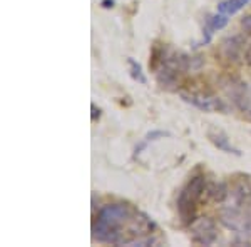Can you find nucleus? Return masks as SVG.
<instances>
[{"mask_svg": "<svg viewBox=\"0 0 251 247\" xmlns=\"http://www.w3.org/2000/svg\"><path fill=\"white\" fill-rule=\"evenodd\" d=\"M220 222L240 236H251V216L243 212L240 207L221 209Z\"/></svg>", "mask_w": 251, "mask_h": 247, "instance_id": "3", "label": "nucleus"}, {"mask_svg": "<svg viewBox=\"0 0 251 247\" xmlns=\"http://www.w3.org/2000/svg\"><path fill=\"white\" fill-rule=\"evenodd\" d=\"M92 230L99 242L131 246L136 239L149 236L154 230V222L129 204H109L99 210Z\"/></svg>", "mask_w": 251, "mask_h": 247, "instance_id": "1", "label": "nucleus"}, {"mask_svg": "<svg viewBox=\"0 0 251 247\" xmlns=\"http://www.w3.org/2000/svg\"><path fill=\"white\" fill-rule=\"evenodd\" d=\"M181 97H183L188 104H191L194 107L201 109V111H204V112H226L228 111V107H226L221 99H216V97H211V95L184 94V92H181Z\"/></svg>", "mask_w": 251, "mask_h": 247, "instance_id": "5", "label": "nucleus"}, {"mask_svg": "<svg viewBox=\"0 0 251 247\" xmlns=\"http://www.w3.org/2000/svg\"><path fill=\"white\" fill-rule=\"evenodd\" d=\"M206 194H208L213 201L223 202L228 197V189H226L225 184H211L209 187H206Z\"/></svg>", "mask_w": 251, "mask_h": 247, "instance_id": "11", "label": "nucleus"}, {"mask_svg": "<svg viewBox=\"0 0 251 247\" xmlns=\"http://www.w3.org/2000/svg\"><path fill=\"white\" fill-rule=\"evenodd\" d=\"M228 23V15L226 14H216V15H209L208 19H206V25H208V29H206V34H208V37L206 39H211V34H213V30H216V29H223V27Z\"/></svg>", "mask_w": 251, "mask_h": 247, "instance_id": "9", "label": "nucleus"}, {"mask_svg": "<svg viewBox=\"0 0 251 247\" xmlns=\"http://www.w3.org/2000/svg\"><path fill=\"white\" fill-rule=\"evenodd\" d=\"M102 7L109 9V7H114V0H102Z\"/></svg>", "mask_w": 251, "mask_h": 247, "instance_id": "16", "label": "nucleus"}, {"mask_svg": "<svg viewBox=\"0 0 251 247\" xmlns=\"http://www.w3.org/2000/svg\"><path fill=\"white\" fill-rule=\"evenodd\" d=\"M91 107H92V120H96V115L99 117V109H96V105H94V104H92Z\"/></svg>", "mask_w": 251, "mask_h": 247, "instance_id": "17", "label": "nucleus"}, {"mask_svg": "<svg viewBox=\"0 0 251 247\" xmlns=\"http://www.w3.org/2000/svg\"><path fill=\"white\" fill-rule=\"evenodd\" d=\"M206 192V179L203 176H196L188 182V185L181 190L179 199H177V210L184 224H191L194 221V210L196 204L203 199Z\"/></svg>", "mask_w": 251, "mask_h": 247, "instance_id": "2", "label": "nucleus"}, {"mask_svg": "<svg viewBox=\"0 0 251 247\" xmlns=\"http://www.w3.org/2000/svg\"><path fill=\"white\" fill-rule=\"evenodd\" d=\"M168 135H169V134H168V132H164V131H152L151 134H148V135H146V139L136 147V156H139L141 151H143V149H144L149 142H154V140L161 139V137H168Z\"/></svg>", "mask_w": 251, "mask_h": 247, "instance_id": "13", "label": "nucleus"}, {"mask_svg": "<svg viewBox=\"0 0 251 247\" xmlns=\"http://www.w3.org/2000/svg\"><path fill=\"white\" fill-rule=\"evenodd\" d=\"M233 197L236 199L238 205H246L251 202V187L246 180H240L236 185L233 187Z\"/></svg>", "mask_w": 251, "mask_h": 247, "instance_id": "8", "label": "nucleus"}, {"mask_svg": "<svg viewBox=\"0 0 251 247\" xmlns=\"http://www.w3.org/2000/svg\"><path fill=\"white\" fill-rule=\"evenodd\" d=\"M248 2L250 0H223L220 5H218V10H220L221 14L233 15V14H236L238 10H241Z\"/></svg>", "mask_w": 251, "mask_h": 247, "instance_id": "10", "label": "nucleus"}, {"mask_svg": "<svg viewBox=\"0 0 251 247\" xmlns=\"http://www.w3.org/2000/svg\"><path fill=\"white\" fill-rule=\"evenodd\" d=\"M189 229H191V236L193 241L198 242V244L203 246H209L216 241L218 234H216V224H214L213 219L209 217H198L189 224Z\"/></svg>", "mask_w": 251, "mask_h": 247, "instance_id": "4", "label": "nucleus"}, {"mask_svg": "<svg viewBox=\"0 0 251 247\" xmlns=\"http://www.w3.org/2000/svg\"><path fill=\"white\" fill-rule=\"evenodd\" d=\"M245 59H246V62L251 66V45L246 48V52H245Z\"/></svg>", "mask_w": 251, "mask_h": 247, "instance_id": "15", "label": "nucleus"}, {"mask_svg": "<svg viewBox=\"0 0 251 247\" xmlns=\"http://www.w3.org/2000/svg\"><path fill=\"white\" fill-rule=\"evenodd\" d=\"M208 139L216 145L220 151L226 152V154H234V156H241L240 149H236L234 145L229 142V139L221 131H214V129H209L208 131Z\"/></svg>", "mask_w": 251, "mask_h": 247, "instance_id": "7", "label": "nucleus"}, {"mask_svg": "<svg viewBox=\"0 0 251 247\" xmlns=\"http://www.w3.org/2000/svg\"><path fill=\"white\" fill-rule=\"evenodd\" d=\"M243 48H245V42L241 37H229L225 39L221 44V55L228 62H238L243 55Z\"/></svg>", "mask_w": 251, "mask_h": 247, "instance_id": "6", "label": "nucleus"}, {"mask_svg": "<svg viewBox=\"0 0 251 247\" xmlns=\"http://www.w3.org/2000/svg\"><path fill=\"white\" fill-rule=\"evenodd\" d=\"M127 66H129V72H131V77H132V79L137 80L139 84H146V82H148V80H146L144 72H143V67H141L139 64H137L132 57H129V59H127Z\"/></svg>", "mask_w": 251, "mask_h": 247, "instance_id": "12", "label": "nucleus"}, {"mask_svg": "<svg viewBox=\"0 0 251 247\" xmlns=\"http://www.w3.org/2000/svg\"><path fill=\"white\" fill-rule=\"evenodd\" d=\"M241 27H243V30L251 37V15H245V17L241 19Z\"/></svg>", "mask_w": 251, "mask_h": 247, "instance_id": "14", "label": "nucleus"}]
</instances>
